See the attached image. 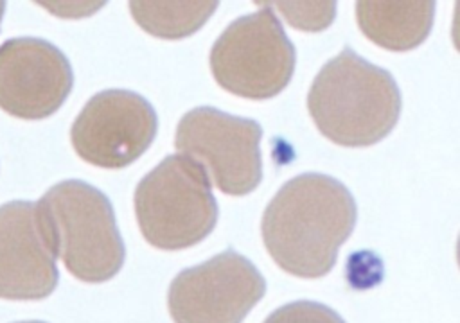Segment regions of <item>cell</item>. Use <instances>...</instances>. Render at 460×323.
Returning <instances> with one entry per match:
<instances>
[{"instance_id":"8","label":"cell","mask_w":460,"mask_h":323,"mask_svg":"<svg viewBox=\"0 0 460 323\" xmlns=\"http://www.w3.org/2000/svg\"><path fill=\"white\" fill-rule=\"evenodd\" d=\"M156 129L158 117L147 99L129 90H104L75 117L70 142L86 163L122 169L147 151Z\"/></svg>"},{"instance_id":"2","label":"cell","mask_w":460,"mask_h":323,"mask_svg":"<svg viewBox=\"0 0 460 323\" xmlns=\"http://www.w3.org/2000/svg\"><path fill=\"white\" fill-rule=\"evenodd\" d=\"M307 111L331 142L368 147L397 124L401 92L390 72L345 47L314 77L307 93Z\"/></svg>"},{"instance_id":"13","label":"cell","mask_w":460,"mask_h":323,"mask_svg":"<svg viewBox=\"0 0 460 323\" xmlns=\"http://www.w3.org/2000/svg\"><path fill=\"white\" fill-rule=\"evenodd\" d=\"M270 7H277L286 20L296 29L302 31H322L329 27L334 18L336 4L322 2V4H300V2H264Z\"/></svg>"},{"instance_id":"11","label":"cell","mask_w":460,"mask_h":323,"mask_svg":"<svg viewBox=\"0 0 460 323\" xmlns=\"http://www.w3.org/2000/svg\"><path fill=\"white\" fill-rule=\"evenodd\" d=\"M435 2H358L356 20L376 45L404 52L419 47L429 34Z\"/></svg>"},{"instance_id":"7","label":"cell","mask_w":460,"mask_h":323,"mask_svg":"<svg viewBox=\"0 0 460 323\" xmlns=\"http://www.w3.org/2000/svg\"><path fill=\"white\" fill-rule=\"evenodd\" d=\"M266 292L259 269L234 249L180 271L167 291L174 323H241Z\"/></svg>"},{"instance_id":"6","label":"cell","mask_w":460,"mask_h":323,"mask_svg":"<svg viewBox=\"0 0 460 323\" xmlns=\"http://www.w3.org/2000/svg\"><path fill=\"white\" fill-rule=\"evenodd\" d=\"M261 136L259 122L201 106L180 118L174 147L194 160L223 194L244 196L262 179Z\"/></svg>"},{"instance_id":"14","label":"cell","mask_w":460,"mask_h":323,"mask_svg":"<svg viewBox=\"0 0 460 323\" xmlns=\"http://www.w3.org/2000/svg\"><path fill=\"white\" fill-rule=\"evenodd\" d=\"M262 323H345V319L323 303L298 300L279 307Z\"/></svg>"},{"instance_id":"12","label":"cell","mask_w":460,"mask_h":323,"mask_svg":"<svg viewBox=\"0 0 460 323\" xmlns=\"http://www.w3.org/2000/svg\"><path fill=\"white\" fill-rule=\"evenodd\" d=\"M216 9L217 2H129V13L137 25L164 39L194 34Z\"/></svg>"},{"instance_id":"9","label":"cell","mask_w":460,"mask_h":323,"mask_svg":"<svg viewBox=\"0 0 460 323\" xmlns=\"http://www.w3.org/2000/svg\"><path fill=\"white\" fill-rule=\"evenodd\" d=\"M74 84L66 56L40 38H13L0 45V108L18 118L56 113Z\"/></svg>"},{"instance_id":"5","label":"cell","mask_w":460,"mask_h":323,"mask_svg":"<svg viewBox=\"0 0 460 323\" xmlns=\"http://www.w3.org/2000/svg\"><path fill=\"white\" fill-rule=\"evenodd\" d=\"M234 20L210 50L216 83L239 97L264 100L279 95L291 81L296 52L279 18L266 4Z\"/></svg>"},{"instance_id":"1","label":"cell","mask_w":460,"mask_h":323,"mask_svg":"<svg viewBox=\"0 0 460 323\" xmlns=\"http://www.w3.org/2000/svg\"><path fill=\"white\" fill-rule=\"evenodd\" d=\"M356 201L336 178L305 172L268 203L261 233L273 262L298 278L325 276L356 226Z\"/></svg>"},{"instance_id":"4","label":"cell","mask_w":460,"mask_h":323,"mask_svg":"<svg viewBox=\"0 0 460 323\" xmlns=\"http://www.w3.org/2000/svg\"><path fill=\"white\" fill-rule=\"evenodd\" d=\"M144 239L165 251L201 242L217 223V203L205 170L183 154H169L146 174L133 196Z\"/></svg>"},{"instance_id":"10","label":"cell","mask_w":460,"mask_h":323,"mask_svg":"<svg viewBox=\"0 0 460 323\" xmlns=\"http://www.w3.org/2000/svg\"><path fill=\"white\" fill-rule=\"evenodd\" d=\"M56 257L31 201L0 206V298L43 300L58 285Z\"/></svg>"},{"instance_id":"16","label":"cell","mask_w":460,"mask_h":323,"mask_svg":"<svg viewBox=\"0 0 460 323\" xmlns=\"http://www.w3.org/2000/svg\"><path fill=\"white\" fill-rule=\"evenodd\" d=\"M18 323H45V321H18Z\"/></svg>"},{"instance_id":"3","label":"cell","mask_w":460,"mask_h":323,"mask_svg":"<svg viewBox=\"0 0 460 323\" xmlns=\"http://www.w3.org/2000/svg\"><path fill=\"white\" fill-rule=\"evenodd\" d=\"M34 206L47 244L72 276L101 284L120 271L124 240L113 206L99 188L66 179L50 187Z\"/></svg>"},{"instance_id":"15","label":"cell","mask_w":460,"mask_h":323,"mask_svg":"<svg viewBox=\"0 0 460 323\" xmlns=\"http://www.w3.org/2000/svg\"><path fill=\"white\" fill-rule=\"evenodd\" d=\"M4 9H5V4L0 2V20H2V16H4Z\"/></svg>"}]
</instances>
